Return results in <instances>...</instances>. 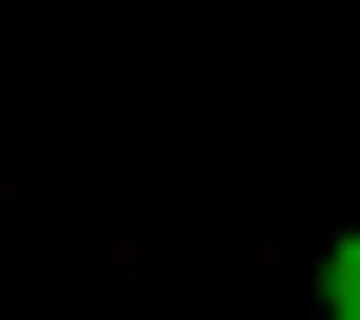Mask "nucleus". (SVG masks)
<instances>
[{
	"label": "nucleus",
	"mask_w": 360,
	"mask_h": 320,
	"mask_svg": "<svg viewBox=\"0 0 360 320\" xmlns=\"http://www.w3.org/2000/svg\"><path fill=\"white\" fill-rule=\"evenodd\" d=\"M321 320H360V220H340V241H321Z\"/></svg>",
	"instance_id": "obj_1"
}]
</instances>
